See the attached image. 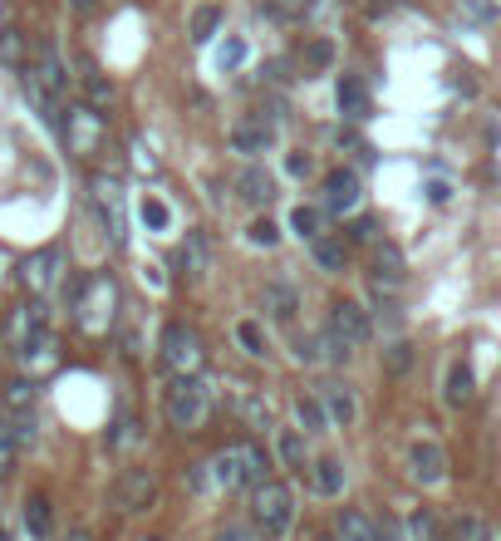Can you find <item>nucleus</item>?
<instances>
[{
    "label": "nucleus",
    "instance_id": "393cba45",
    "mask_svg": "<svg viewBox=\"0 0 501 541\" xmlns=\"http://www.w3.org/2000/svg\"><path fill=\"white\" fill-rule=\"evenodd\" d=\"M138 217H143V227H148V232H167V227H172V207H167L158 192H148V197L138 202Z\"/></svg>",
    "mask_w": 501,
    "mask_h": 541
},
{
    "label": "nucleus",
    "instance_id": "2f4dec72",
    "mask_svg": "<svg viewBox=\"0 0 501 541\" xmlns=\"http://www.w3.org/2000/svg\"><path fill=\"white\" fill-rule=\"evenodd\" d=\"M408 541H443V527H438V517H433L428 507H418V512L408 517Z\"/></svg>",
    "mask_w": 501,
    "mask_h": 541
},
{
    "label": "nucleus",
    "instance_id": "dca6fc26",
    "mask_svg": "<svg viewBox=\"0 0 501 541\" xmlns=\"http://www.w3.org/2000/svg\"><path fill=\"white\" fill-rule=\"evenodd\" d=\"M325 207L330 212H354L359 207V178L349 168H334L330 178H325Z\"/></svg>",
    "mask_w": 501,
    "mask_h": 541
},
{
    "label": "nucleus",
    "instance_id": "e433bc0d",
    "mask_svg": "<svg viewBox=\"0 0 501 541\" xmlns=\"http://www.w3.org/2000/svg\"><path fill=\"white\" fill-rule=\"evenodd\" d=\"M84 89H89V104H94V109L113 104V84L104 79V74H94V69H89V74H84Z\"/></svg>",
    "mask_w": 501,
    "mask_h": 541
},
{
    "label": "nucleus",
    "instance_id": "9d476101",
    "mask_svg": "<svg viewBox=\"0 0 501 541\" xmlns=\"http://www.w3.org/2000/svg\"><path fill=\"white\" fill-rule=\"evenodd\" d=\"M330 335L334 340H344L349 350H359L369 335H374V325H369V310L354 301H334L330 305Z\"/></svg>",
    "mask_w": 501,
    "mask_h": 541
},
{
    "label": "nucleus",
    "instance_id": "c9c22d12",
    "mask_svg": "<svg viewBox=\"0 0 501 541\" xmlns=\"http://www.w3.org/2000/svg\"><path fill=\"white\" fill-rule=\"evenodd\" d=\"M280 458H285L290 468H305V438H300L295 428H280Z\"/></svg>",
    "mask_w": 501,
    "mask_h": 541
},
{
    "label": "nucleus",
    "instance_id": "f8f14e48",
    "mask_svg": "<svg viewBox=\"0 0 501 541\" xmlns=\"http://www.w3.org/2000/svg\"><path fill=\"white\" fill-rule=\"evenodd\" d=\"M15 355H20V364H25L30 379H35V374H45V369L59 364V340L50 335V325H45V330H35L25 345H15Z\"/></svg>",
    "mask_w": 501,
    "mask_h": 541
},
{
    "label": "nucleus",
    "instance_id": "58836bf2",
    "mask_svg": "<svg viewBox=\"0 0 501 541\" xmlns=\"http://www.w3.org/2000/svg\"><path fill=\"white\" fill-rule=\"evenodd\" d=\"M246 237H251V246H276V241H280V227L271 222V217H256V222L246 227Z\"/></svg>",
    "mask_w": 501,
    "mask_h": 541
},
{
    "label": "nucleus",
    "instance_id": "a18cd8bd",
    "mask_svg": "<svg viewBox=\"0 0 501 541\" xmlns=\"http://www.w3.org/2000/svg\"><path fill=\"white\" fill-rule=\"evenodd\" d=\"M462 5H467V15H472V20H492V15H497V5H492V0H462Z\"/></svg>",
    "mask_w": 501,
    "mask_h": 541
},
{
    "label": "nucleus",
    "instance_id": "72a5a7b5",
    "mask_svg": "<svg viewBox=\"0 0 501 541\" xmlns=\"http://www.w3.org/2000/svg\"><path fill=\"white\" fill-rule=\"evenodd\" d=\"M344 256H349V246L334 237H315V261L325 266V271H344Z\"/></svg>",
    "mask_w": 501,
    "mask_h": 541
},
{
    "label": "nucleus",
    "instance_id": "6ab92c4d",
    "mask_svg": "<svg viewBox=\"0 0 501 541\" xmlns=\"http://www.w3.org/2000/svg\"><path fill=\"white\" fill-rule=\"evenodd\" d=\"M374 281L384 286H398L403 281V251L393 246V241H374Z\"/></svg>",
    "mask_w": 501,
    "mask_h": 541
},
{
    "label": "nucleus",
    "instance_id": "4d7b16f0",
    "mask_svg": "<svg viewBox=\"0 0 501 541\" xmlns=\"http://www.w3.org/2000/svg\"><path fill=\"white\" fill-rule=\"evenodd\" d=\"M148 541H153V537H148Z\"/></svg>",
    "mask_w": 501,
    "mask_h": 541
},
{
    "label": "nucleus",
    "instance_id": "3c124183",
    "mask_svg": "<svg viewBox=\"0 0 501 541\" xmlns=\"http://www.w3.org/2000/svg\"><path fill=\"white\" fill-rule=\"evenodd\" d=\"M379 541H403V537H398V522L384 517V522H379Z\"/></svg>",
    "mask_w": 501,
    "mask_h": 541
},
{
    "label": "nucleus",
    "instance_id": "473e14b6",
    "mask_svg": "<svg viewBox=\"0 0 501 541\" xmlns=\"http://www.w3.org/2000/svg\"><path fill=\"white\" fill-rule=\"evenodd\" d=\"M236 414L251 423V428H271V404L256 399V394H241V399H236Z\"/></svg>",
    "mask_w": 501,
    "mask_h": 541
},
{
    "label": "nucleus",
    "instance_id": "a211bd4d",
    "mask_svg": "<svg viewBox=\"0 0 501 541\" xmlns=\"http://www.w3.org/2000/svg\"><path fill=\"white\" fill-rule=\"evenodd\" d=\"M35 330H45V301H35V296H30V305H20V310L10 315V340H15V345H25Z\"/></svg>",
    "mask_w": 501,
    "mask_h": 541
},
{
    "label": "nucleus",
    "instance_id": "79ce46f5",
    "mask_svg": "<svg viewBox=\"0 0 501 541\" xmlns=\"http://www.w3.org/2000/svg\"><path fill=\"white\" fill-rule=\"evenodd\" d=\"M241 60H246V45H241V40H226L222 55H217V64H222V69H236Z\"/></svg>",
    "mask_w": 501,
    "mask_h": 541
},
{
    "label": "nucleus",
    "instance_id": "c03bdc74",
    "mask_svg": "<svg viewBox=\"0 0 501 541\" xmlns=\"http://www.w3.org/2000/svg\"><path fill=\"white\" fill-rule=\"evenodd\" d=\"M310 168H315V163H310L305 153H290V158H285V173H290V178H310Z\"/></svg>",
    "mask_w": 501,
    "mask_h": 541
},
{
    "label": "nucleus",
    "instance_id": "ddd939ff",
    "mask_svg": "<svg viewBox=\"0 0 501 541\" xmlns=\"http://www.w3.org/2000/svg\"><path fill=\"white\" fill-rule=\"evenodd\" d=\"M271 148H276V128L266 119H241L231 128V153L256 158V153H271Z\"/></svg>",
    "mask_w": 501,
    "mask_h": 541
},
{
    "label": "nucleus",
    "instance_id": "aec40b11",
    "mask_svg": "<svg viewBox=\"0 0 501 541\" xmlns=\"http://www.w3.org/2000/svg\"><path fill=\"white\" fill-rule=\"evenodd\" d=\"M236 187H241V197L256 202V207H266V202L276 197V178H271L266 168H246V173L236 178Z\"/></svg>",
    "mask_w": 501,
    "mask_h": 541
},
{
    "label": "nucleus",
    "instance_id": "bb28decb",
    "mask_svg": "<svg viewBox=\"0 0 501 541\" xmlns=\"http://www.w3.org/2000/svg\"><path fill=\"white\" fill-rule=\"evenodd\" d=\"M295 419H300V428H305V433H325V428H330L325 404H320V399H305V394L295 399Z\"/></svg>",
    "mask_w": 501,
    "mask_h": 541
},
{
    "label": "nucleus",
    "instance_id": "5fc2aeb1",
    "mask_svg": "<svg viewBox=\"0 0 501 541\" xmlns=\"http://www.w3.org/2000/svg\"><path fill=\"white\" fill-rule=\"evenodd\" d=\"M69 541H94L89 532H69Z\"/></svg>",
    "mask_w": 501,
    "mask_h": 541
},
{
    "label": "nucleus",
    "instance_id": "7ed1b4c3",
    "mask_svg": "<svg viewBox=\"0 0 501 541\" xmlns=\"http://www.w3.org/2000/svg\"><path fill=\"white\" fill-rule=\"evenodd\" d=\"M59 133H64V148L74 158H94L104 143H109V119L94 109V104H69L59 114Z\"/></svg>",
    "mask_w": 501,
    "mask_h": 541
},
{
    "label": "nucleus",
    "instance_id": "6e6552de",
    "mask_svg": "<svg viewBox=\"0 0 501 541\" xmlns=\"http://www.w3.org/2000/svg\"><path fill=\"white\" fill-rule=\"evenodd\" d=\"M113 507L118 512H148L153 502H158V473L153 468H128V473H118V482H113Z\"/></svg>",
    "mask_w": 501,
    "mask_h": 541
},
{
    "label": "nucleus",
    "instance_id": "a19ab883",
    "mask_svg": "<svg viewBox=\"0 0 501 541\" xmlns=\"http://www.w3.org/2000/svg\"><path fill=\"white\" fill-rule=\"evenodd\" d=\"M330 60H334V45H330V40H315V45L305 50V64H310V69H325Z\"/></svg>",
    "mask_w": 501,
    "mask_h": 541
},
{
    "label": "nucleus",
    "instance_id": "1a4fd4ad",
    "mask_svg": "<svg viewBox=\"0 0 501 541\" xmlns=\"http://www.w3.org/2000/svg\"><path fill=\"white\" fill-rule=\"evenodd\" d=\"M251 507H256V522H261L266 532H285V527L295 522V492H290L285 482H261Z\"/></svg>",
    "mask_w": 501,
    "mask_h": 541
},
{
    "label": "nucleus",
    "instance_id": "de8ad7c7",
    "mask_svg": "<svg viewBox=\"0 0 501 541\" xmlns=\"http://www.w3.org/2000/svg\"><path fill=\"white\" fill-rule=\"evenodd\" d=\"M217 541H261L251 527H226V532H217Z\"/></svg>",
    "mask_w": 501,
    "mask_h": 541
},
{
    "label": "nucleus",
    "instance_id": "7c9ffc66",
    "mask_svg": "<svg viewBox=\"0 0 501 541\" xmlns=\"http://www.w3.org/2000/svg\"><path fill=\"white\" fill-rule=\"evenodd\" d=\"M217 25H222V10H217V5H197V10H192V40H197V45H207V40L217 35Z\"/></svg>",
    "mask_w": 501,
    "mask_h": 541
},
{
    "label": "nucleus",
    "instance_id": "cd10ccee",
    "mask_svg": "<svg viewBox=\"0 0 501 541\" xmlns=\"http://www.w3.org/2000/svg\"><path fill=\"white\" fill-rule=\"evenodd\" d=\"M320 222H325V212H320V207H305V202H300V207L290 212V232H295L300 241L320 237Z\"/></svg>",
    "mask_w": 501,
    "mask_h": 541
},
{
    "label": "nucleus",
    "instance_id": "37998d69",
    "mask_svg": "<svg viewBox=\"0 0 501 541\" xmlns=\"http://www.w3.org/2000/svg\"><path fill=\"white\" fill-rule=\"evenodd\" d=\"M10 463H15V433H10V428H0V478L10 473Z\"/></svg>",
    "mask_w": 501,
    "mask_h": 541
},
{
    "label": "nucleus",
    "instance_id": "4c0bfd02",
    "mask_svg": "<svg viewBox=\"0 0 501 541\" xmlns=\"http://www.w3.org/2000/svg\"><path fill=\"white\" fill-rule=\"evenodd\" d=\"M457 541H497V532H492L482 517H462V522H457Z\"/></svg>",
    "mask_w": 501,
    "mask_h": 541
},
{
    "label": "nucleus",
    "instance_id": "6e6d98bb",
    "mask_svg": "<svg viewBox=\"0 0 501 541\" xmlns=\"http://www.w3.org/2000/svg\"><path fill=\"white\" fill-rule=\"evenodd\" d=\"M0 541H10V532H0Z\"/></svg>",
    "mask_w": 501,
    "mask_h": 541
},
{
    "label": "nucleus",
    "instance_id": "a878e982",
    "mask_svg": "<svg viewBox=\"0 0 501 541\" xmlns=\"http://www.w3.org/2000/svg\"><path fill=\"white\" fill-rule=\"evenodd\" d=\"M339 532H344V541H379V522L349 507V512L339 517Z\"/></svg>",
    "mask_w": 501,
    "mask_h": 541
},
{
    "label": "nucleus",
    "instance_id": "09e8293b",
    "mask_svg": "<svg viewBox=\"0 0 501 541\" xmlns=\"http://www.w3.org/2000/svg\"><path fill=\"white\" fill-rule=\"evenodd\" d=\"M408 364H413L408 345H393V350H389V369H408Z\"/></svg>",
    "mask_w": 501,
    "mask_h": 541
},
{
    "label": "nucleus",
    "instance_id": "f3484780",
    "mask_svg": "<svg viewBox=\"0 0 501 541\" xmlns=\"http://www.w3.org/2000/svg\"><path fill=\"white\" fill-rule=\"evenodd\" d=\"M320 404H325V414H330L334 428H349V423H354V394H349L344 384H325V389H320Z\"/></svg>",
    "mask_w": 501,
    "mask_h": 541
},
{
    "label": "nucleus",
    "instance_id": "2eb2a0df",
    "mask_svg": "<svg viewBox=\"0 0 501 541\" xmlns=\"http://www.w3.org/2000/svg\"><path fill=\"white\" fill-rule=\"evenodd\" d=\"M334 104H339L344 119H369V89H364V79H359V74H339Z\"/></svg>",
    "mask_w": 501,
    "mask_h": 541
},
{
    "label": "nucleus",
    "instance_id": "8fccbe9b",
    "mask_svg": "<svg viewBox=\"0 0 501 541\" xmlns=\"http://www.w3.org/2000/svg\"><path fill=\"white\" fill-rule=\"evenodd\" d=\"M428 197H433V202H447V197H452V187H447L443 178H433V182H428Z\"/></svg>",
    "mask_w": 501,
    "mask_h": 541
},
{
    "label": "nucleus",
    "instance_id": "0eeeda50",
    "mask_svg": "<svg viewBox=\"0 0 501 541\" xmlns=\"http://www.w3.org/2000/svg\"><path fill=\"white\" fill-rule=\"evenodd\" d=\"M89 202H94V212H99V222H104V232H109L113 246H123L128 241V212H123V187L113 178H99L89 182Z\"/></svg>",
    "mask_w": 501,
    "mask_h": 541
},
{
    "label": "nucleus",
    "instance_id": "5701e85b",
    "mask_svg": "<svg viewBox=\"0 0 501 541\" xmlns=\"http://www.w3.org/2000/svg\"><path fill=\"white\" fill-rule=\"evenodd\" d=\"M177 261L192 271V276H202L207 266H212V241L202 237V232H187V241H182V251H177Z\"/></svg>",
    "mask_w": 501,
    "mask_h": 541
},
{
    "label": "nucleus",
    "instance_id": "864d4df0",
    "mask_svg": "<svg viewBox=\"0 0 501 541\" xmlns=\"http://www.w3.org/2000/svg\"><path fill=\"white\" fill-rule=\"evenodd\" d=\"M280 5H290V10H310L315 0H280Z\"/></svg>",
    "mask_w": 501,
    "mask_h": 541
},
{
    "label": "nucleus",
    "instance_id": "49530a36",
    "mask_svg": "<svg viewBox=\"0 0 501 541\" xmlns=\"http://www.w3.org/2000/svg\"><path fill=\"white\" fill-rule=\"evenodd\" d=\"M374 232H379V227H374L369 217H359V222L349 227V241H374Z\"/></svg>",
    "mask_w": 501,
    "mask_h": 541
},
{
    "label": "nucleus",
    "instance_id": "c756f323",
    "mask_svg": "<svg viewBox=\"0 0 501 541\" xmlns=\"http://www.w3.org/2000/svg\"><path fill=\"white\" fill-rule=\"evenodd\" d=\"M0 60L15 64V69H25L30 64V45H25V35L10 25V30H0Z\"/></svg>",
    "mask_w": 501,
    "mask_h": 541
},
{
    "label": "nucleus",
    "instance_id": "ea45409f",
    "mask_svg": "<svg viewBox=\"0 0 501 541\" xmlns=\"http://www.w3.org/2000/svg\"><path fill=\"white\" fill-rule=\"evenodd\" d=\"M133 168H138V173H158V168H163V163H158V153H153L143 138H133Z\"/></svg>",
    "mask_w": 501,
    "mask_h": 541
},
{
    "label": "nucleus",
    "instance_id": "39448f33",
    "mask_svg": "<svg viewBox=\"0 0 501 541\" xmlns=\"http://www.w3.org/2000/svg\"><path fill=\"white\" fill-rule=\"evenodd\" d=\"M212 414V399H207V389L197 384V379H187V374H177L172 379V389H167V423L172 428H202Z\"/></svg>",
    "mask_w": 501,
    "mask_h": 541
},
{
    "label": "nucleus",
    "instance_id": "20e7f679",
    "mask_svg": "<svg viewBox=\"0 0 501 541\" xmlns=\"http://www.w3.org/2000/svg\"><path fill=\"white\" fill-rule=\"evenodd\" d=\"M163 364L172 374H187V379H197L202 374V364H207V345H202V335L192 330V325H182V320H172L163 330Z\"/></svg>",
    "mask_w": 501,
    "mask_h": 541
},
{
    "label": "nucleus",
    "instance_id": "9b49d317",
    "mask_svg": "<svg viewBox=\"0 0 501 541\" xmlns=\"http://www.w3.org/2000/svg\"><path fill=\"white\" fill-rule=\"evenodd\" d=\"M408 473L413 482H423V487H438L447 478V458L438 443H428V438H418L413 448H408Z\"/></svg>",
    "mask_w": 501,
    "mask_h": 541
},
{
    "label": "nucleus",
    "instance_id": "4be33fe9",
    "mask_svg": "<svg viewBox=\"0 0 501 541\" xmlns=\"http://www.w3.org/2000/svg\"><path fill=\"white\" fill-rule=\"evenodd\" d=\"M25 527H30V537L45 541L50 532H55V512H50V497H25Z\"/></svg>",
    "mask_w": 501,
    "mask_h": 541
},
{
    "label": "nucleus",
    "instance_id": "4468645a",
    "mask_svg": "<svg viewBox=\"0 0 501 541\" xmlns=\"http://www.w3.org/2000/svg\"><path fill=\"white\" fill-rule=\"evenodd\" d=\"M477 399V374L467 360H452L447 364V379H443V404L447 409H467Z\"/></svg>",
    "mask_w": 501,
    "mask_h": 541
},
{
    "label": "nucleus",
    "instance_id": "f704fd0d",
    "mask_svg": "<svg viewBox=\"0 0 501 541\" xmlns=\"http://www.w3.org/2000/svg\"><path fill=\"white\" fill-rule=\"evenodd\" d=\"M236 345H241L251 360H261V355H266V335H261V325H256V320H241V325H236Z\"/></svg>",
    "mask_w": 501,
    "mask_h": 541
},
{
    "label": "nucleus",
    "instance_id": "603ef678",
    "mask_svg": "<svg viewBox=\"0 0 501 541\" xmlns=\"http://www.w3.org/2000/svg\"><path fill=\"white\" fill-rule=\"evenodd\" d=\"M94 5H99V0H69V10H74V15H89Z\"/></svg>",
    "mask_w": 501,
    "mask_h": 541
},
{
    "label": "nucleus",
    "instance_id": "f03ea898",
    "mask_svg": "<svg viewBox=\"0 0 501 541\" xmlns=\"http://www.w3.org/2000/svg\"><path fill=\"white\" fill-rule=\"evenodd\" d=\"M113 315H118V281L109 271H94L74 296V320H79L84 335H109Z\"/></svg>",
    "mask_w": 501,
    "mask_h": 541
},
{
    "label": "nucleus",
    "instance_id": "c85d7f7f",
    "mask_svg": "<svg viewBox=\"0 0 501 541\" xmlns=\"http://www.w3.org/2000/svg\"><path fill=\"white\" fill-rule=\"evenodd\" d=\"M5 409H15L20 419L35 409V379H10L5 384Z\"/></svg>",
    "mask_w": 501,
    "mask_h": 541
},
{
    "label": "nucleus",
    "instance_id": "b1692460",
    "mask_svg": "<svg viewBox=\"0 0 501 541\" xmlns=\"http://www.w3.org/2000/svg\"><path fill=\"white\" fill-rule=\"evenodd\" d=\"M295 305H300L295 286H285V281L266 286V310H271V320H295Z\"/></svg>",
    "mask_w": 501,
    "mask_h": 541
},
{
    "label": "nucleus",
    "instance_id": "423d86ee",
    "mask_svg": "<svg viewBox=\"0 0 501 541\" xmlns=\"http://www.w3.org/2000/svg\"><path fill=\"white\" fill-rule=\"evenodd\" d=\"M59 276H64V251H59V246H40V251H30V256L20 261V286H25L35 301L55 296Z\"/></svg>",
    "mask_w": 501,
    "mask_h": 541
},
{
    "label": "nucleus",
    "instance_id": "412c9836",
    "mask_svg": "<svg viewBox=\"0 0 501 541\" xmlns=\"http://www.w3.org/2000/svg\"><path fill=\"white\" fill-rule=\"evenodd\" d=\"M310 487H315L320 497H339V492H344V463H339V458H320V463L310 468Z\"/></svg>",
    "mask_w": 501,
    "mask_h": 541
},
{
    "label": "nucleus",
    "instance_id": "f257e3e1",
    "mask_svg": "<svg viewBox=\"0 0 501 541\" xmlns=\"http://www.w3.org/2000/svg\"><path fill=\"white\" fill-rule=\"evenodd\" d=\"M266 453H261V443H251V438H241V443H226L222 453L212 458V482L226 487V492H236V487H261L266 482Z\"/></svg>",
    "mask_w": 501,
    "mask_h": 541
}]
</instances>
